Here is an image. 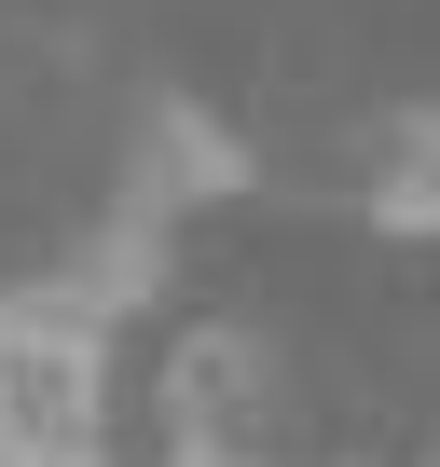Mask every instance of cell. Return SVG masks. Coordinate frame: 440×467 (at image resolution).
<instances>
[{"label": "cell", "mask_w": 440, "mask_h": 467, "mask_svg": "<svg viewBox=\"0 0 440 467\" xmlns=\"http://www.w3.org/2000/svg\"><path fill=\"white\" fill-rule=\"evenodd\" d=\"M0 467H110V330L56 275L0 289Z\"/></svg>", "instance_id": "obj_1"}, {"label": "cell", "mask_w": 440, "mask_h": 467, "mask_svg": "<svg viewBox=\"0 0 440 467\" xmlns=\"http://www.w3.org/2000/svg\"><path fill=\"white\" fill-rule=\"evenodd\" d=\"M165 467H262V453H248V440H179Z\"/></svg>", "instance_id": "obj_6"}, {"label": "cell", "mask_w": 440, "mask_h": 467, "mask_svg": "<svg viewBox=\"0 0 440 467\" xmlns=\"http://www.w3.org/2000/svg\"><path fill=\"white\" fill-rule=\"evenodd\" d=\"M248 399H262V344H248V330H193V344L165 358L179 440H248Z\"/></svg>", "instance_id": "obj_4"}, {"label": "cell", "mask_w": 440, "mask_h": 467, "mask_svg": "<svg viewBox=\"0 0 440 467\" xmlns=\"http://www.w3.org/2000/svg\"><path fill=\"white\" fill-rule=\"evenodd\" d=\"M358 206H372L385 234H440V97H426V110H399V124L372 138V179H358Z\"/></svg>", "instance_id": "obj_5"}, {"label": "cell", "mask_w": 440, "mask_h": 467, "mask_svg": "<svg viewBox=\"0 0 440 467\" xmlns=\"http://www.w3.org/2000/svg\"><path fill=\"white\" fill-rule=\"evenodd\" d=\"M152 275H165V220H152L138 192H110V220L56 262V303H69V317H97V330H124V317L152 303Z\"/></svg>", "instance_id": "obj_3"}, {"label": "cell", "mask_w": 440, "mask_h": 467, "mask_svg": "<svg viewBox=\"0 0 440 467\" xmlns=\"http://www.w3.org/2000/svg\"><path fill=\"white\" fill-rule=\"evenodd\" d=\"M124 192H138L152 220H179V206H206V192H248V138L220 124V110H193V97H152Z\"/></svg>", "instance_id": "obj_2"}]
</instances>
